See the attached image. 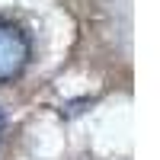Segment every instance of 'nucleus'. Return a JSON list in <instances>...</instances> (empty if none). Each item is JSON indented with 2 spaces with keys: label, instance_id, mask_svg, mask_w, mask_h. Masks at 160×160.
Segmentation results:
<instances>
[{
  "label": "nucleus",
  "instance_id": "nucleus-2",
  "mask_svg": "<svg viewBox=\"0 0 160 160\" xmlns=\"http://www.w3.org/2000/svg\"><path fill=\"white\" fill-rule=\"evenodd\" d=\"M3 125H7V118H3V109H0V138H3Z\"/></svg>",
  "mask_w": 160,
  "mask_h": 160
},
{
  "label": "nucleus",
  "instance_id": "nucleus-1",
  "mask_svg": "<svg viewBox=\"0 0 160 160\" xmlns=\"http://www.w3.org/2000/svg\"><path fill=\"white\" fill-rule=\"evenodd\" d=\"M32 58V42L19 22L0 16V83H13Z\"/></svg>",
  "mask_w": 160,
  "mask_h": 160
}]
</instances>
